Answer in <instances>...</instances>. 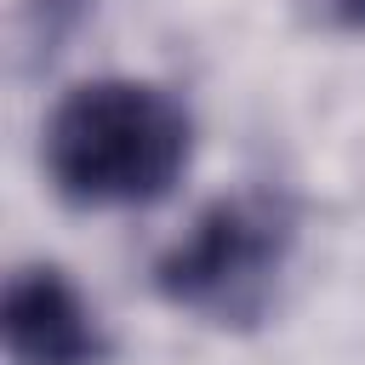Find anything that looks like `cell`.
Returning <instances> with one entry per match:
<instances>
[{"mask_svg":"<svg viewBox=\"0 0 365 365\" xmlns=\"http://www.w3.org/2000/svg\"><path fill=\"white\" fill-rule=\"evenodd\" d=\"M194 125L148 80H86L46 120V171L74 205H148L188 165Z\"/></svg>","mask_w":365,"mask_h":365,"instance_id":"cell-1","label":"cell"},{"mask_svg":"<svg viewBox=\"0 0 365 365\" xmlns=\"http://www.w3.org/2000/svg\"><path fill=\"white\" fill-rule=\"evenodd\" d=\"M291 240H297L291 205L268 188H240L211 200L188 222V234L154 262V285L165 302L211 325H251L274 302Z\"/></svg>","mask_w":365,"mask_h":365,"instance_id":"cell-2","label":"cell"},{"mask_svg":"<svg viewBox=\"0 0 365 365\" xmlns=\"http://www.w3.org/2000/svg\"><path fill=\"white\" fill-rule=\"evenodd\" d=\"M6 354L11 365H97L103 331L86 297L57 268H17L6 285Z\"/></svg>","mask_w":365,"mask_h":365,"instance_id":"cell-3","label":"cell"},{"mask_svg":"<svg viewBox=\"0 0 365 365\" xmlns=\"http://www.w3.org/2000/svg\"><path fill=\"white\" fill-rule=\"evenodd\" d=\"M319 17H331L336 29H365V0H314Z\"/></svg>","mask_w":365,"mask_h":365,"instance_id":"cell-4","label":"cell"}]
</instances>
